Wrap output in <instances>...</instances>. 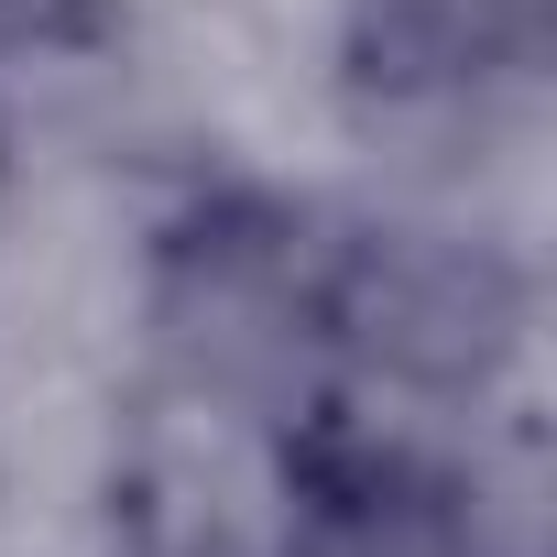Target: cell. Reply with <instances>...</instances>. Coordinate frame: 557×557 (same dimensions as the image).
<instances>
[{"instance_id":"obj_1","label":"cell","mask_w":557,"mask_h":557,"mask_svg":"<svg viewBox=\"0 0 557 557\" xmlns=\"http://www.w3.org/2000/svg\"><path fill=\"white\" fill-rule=\"evenodd\" d=\"M524 339V285L459 230H361L318 262V350L405 383V394H470Z\"/></svg>"},{"instance_id":"obj_2","label":"cell","mask_w":557,"mask_h":557,"mask_svg":"<svg viewBox=\"0 0 557 557\" xmlns=\"http://www.w3.org/2000/svg\"><path fill=\"white\" fill-rule=\"evenodd\" d=\"M153 318H164V350L208 394H273V383H296V361L318 350V262L296 251L285 219L219 208V219L175 230Z\"/></svg>"},{"instance_id":"obj_3","label":"cell","mask_w":557,"mask_h":557,"mask_svg":"<svg viewBox=\"0 0 557 557\" xmlns=\"http://www.w3.org/2000/svg\"><path fill=\"white\" fill-rule=\"evenodd\" d=\"M285 557H470V503L426 448L307 416L285 437Z\"/></svg>"}]
</instances>
